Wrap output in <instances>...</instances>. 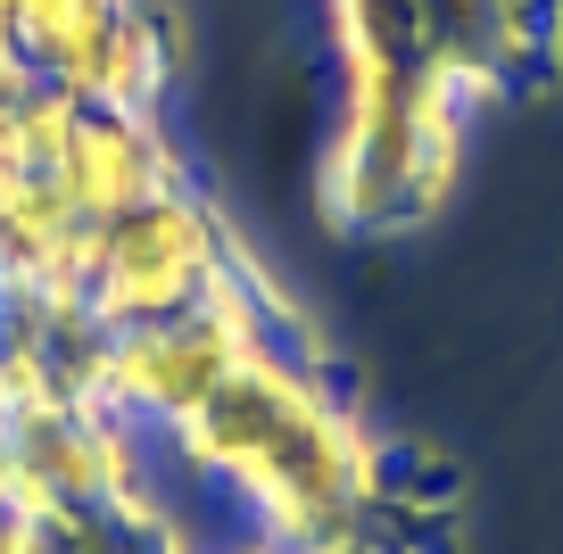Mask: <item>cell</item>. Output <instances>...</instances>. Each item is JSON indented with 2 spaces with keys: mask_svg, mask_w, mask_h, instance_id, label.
Instances as JSON below:
<instances>
[{
  "mask_svg": "<svg viewBox=\"0 0 563 554\" xmlns=\"http://www.w3.org/2000/svg\"><path fill=\"white\" fill-rule=\"evenodd\" d=\"M473 108L440 91L415 58L340 67V117L323 141V215L340 232H415L440 215L464 166Z\"/></svg>",
  "mask_w": 563,
  "mask_h": 554,
  "instance_id": "obj_1",
  "label": "cell"
},
{
  "mask_svg": "<svg viewBox=\"0 0 563 554\" xmlns=\"http://www.w3.org/2000/svg\"><path fill=\"white\" fill-rule=\"evenodd\" d=\"M274 340H290V314H282V298L265 290L257 265H241V274H232L224 290H208L199 307L108 331V347H100V414H117L124 431H166L175 439L183 422Z\"/></svg>",
  "mask_w": 563,
  "mask_h": 554,
  "instance_id": "obj_2",
  "label": "cell"
},
{
  "mask_svg": "<svg viewBox=\"0 0 563 554\" xmlns=\"http://www.w3.org/2000/svg\"><path fill=\"white\" fill-rule=\"evenodd\" d=\"M241 265L249 257L224 232V215L183 182V191H166V199H150V208H133V215L91 232L75 298L91 307L100 331H124V323H158V314L199 307V298L224 290Z\"/></svg>",
  "mask_w": 563,
  "mask_h": 554,
  "instance_id": "obj_3",
  "label": "cell"
},
{
  "mask_svg": "<svg viewBox=\"0 0 563 554\" xmlns=\"http://www.w3.org/2000/svg\"><path fill=\"white\" fill-rule=\"evenodd\" d=\"M9 34L42 91L108 108H166L183 58L158 0H9Z\"/></svg>",
  "mask_w": 563,
  "mask_h": 554,
  "instance_id": "obj_4",
  "label": "cell"
},
{
  "mask_svg": "<svg viewBox=\"0 0 563 554\" xmlns=\"http://www.w3.org/2000/svg\"><path fill=\"white\" fill-rule=\"evenodd\" d=\"M0 505L58 513V521H84V530L150 505L133 431L117 414H100V406H58V414L0 422Z\"/></svg>",
  "mask_w": 563,
  "mask_h": 554,
  "instance_id": "obj_5",
  "label": "cell"
},
{
  "mask_svg": "<svg viewBox=\"0 0 563 554\" xmlns=\"http://www.w3.org/2000/svg\"><path fill=\"white\" fill-rule=\"evenodd\" d=\"M406 34L464 108L530 100L563 75V0H406Z\"/></svg>",
  "mask_w": 563,
  "mask_h": 554,
  "instance_id": "obj_6",
  "label": "cell"
},
{
  "mask_svg": "<svg viewBox=\"0 0 563 554\" xmlns=\"http://www.w3.org/2000/svg\"><path fill=\"white\" fill-rule=\"evenodd\" d=\"M183 149L166 141L158 108H108V100H67L58 91V199L75 224H117L150 199L183 191Z\"/></svg>",
  "mask_w": 563,
  "mask_h": 554,
  "instance_id": "obj_7",
  "label": "cell"
},
{
  "mask_svg": "<svg viewBox=\"0 0 563 554\" xmlns=\"http://www.w3.org/2000/svg\"><path fill=\"white\" fill-rule=\"evenodd\" d=\"M100 347L108 331L75 290L0 274V422L100 406Z\"/></svg>",
  "mask_w": 563,
  "mask_h": 554,
  "instance_id": "obj_8",
  "label": "cell"
},
{
  "mask_svg": "<svg viewBox=\"0 0 563 554\" xmlns=\"http://www.w3.org/2000/svg\"><path fill=\"white\" fill-rule=\"evenodd\" d=\"M0 554H108V521L84 530V521H58V513H18V505H0Z\"/></svg>",
  "mask_w": 563,
  "mask_h": 554,
  "instance_id": "obj_9",
  "label": "cell"
},
{
  "mask_svg": "<svg viewBox=\"0 0 563 554\" xmlns=\"http://www.w3.org/2000/svg\"><path fill=\"white\" fill-rule=\"evenodd\" d=\"M18 91H34V75H25V58H18V34H9V0H0V100H18Z\"/></svg>",
  "mask_w": 563,
  "mask_h": 554,
  "instance_id": "obj_10",
  "label": "cell"
},
{
  "mask_svg": "<svg viewBox=\"0 0 563 554\" xmlns=\"http://www.w3.org/2000/svg\"><path fill=\"white\" fill-rule=\"evenodd\" d=\"M199 554H282V546H274V538H257V530H249V538H224V546H199Z\"/></svg>",
  "mask_w": 563,
  "mask_h": 554,
  "instance_id": "obj_11",
  "label": "cell"
}]
</instances>
